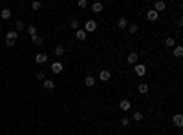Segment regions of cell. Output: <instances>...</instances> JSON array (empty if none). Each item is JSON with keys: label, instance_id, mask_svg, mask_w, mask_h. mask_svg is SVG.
Wrapping results in <instances>:
<instances>
[{"label": "cell", "instance_id": "1", "mask_svg": "<svg viewBox=\"0 0 183 135\" xmlns=\"http://www.w3.org/2000/svg\"><path fill=\"white\" fill-rule=\"evenodd\" d=\"M17 38H19V33L15 31H8L6 33V46H8V48H13L15 46V42H17Z\"/></svg>", "mask_w": 183, "mask_h": 135}, {"label": "cell", "instance_id": "2", "mask_svg": "<svg viewBox=\"0 0 183 135\" xmlns=\"http://www.w3.org/2000/svg\"><path fill=\"white\" fill-rule=\"evenodd\" d=\"M134 71H136L137 77H145V75H147V68H145V64H136Z\"/></svg>", "mask_w": 183, "mask_h": 135}, {"label": "cell", "instance_id": "3", "mask_svg": "<svg viewBox=\"0 0 183 135\" xmlns=\"http://www.w3.org/2000/svg\"><path fill=\"white\" fill-rule=\"evenodd\" d=\"M95 29H97V22L95 20H88L86 24H84V31L86 33H94Z\"/></svg>", "mask_w": 183, "mask_h": 135}, {"label": "cell", "instance_id": "4", "mask_svg": "<svg viewBox=\"0 0 183 135\" xmlns=\"http://www.w3.org/2000/svg\"><path fill=\"white\" fill-rule=\"evenodd\" d=\"M165 8H167V4H165L163 0H156V2H154V11H156V13L165 11Z\"/></svg>", "mask_w": 183, "mask_h": 135}, {"label": "cell", "instance_id": "5", "mask_svg": "<svg viewBox=\"0 0 183 135\" xmlns=\"http://www.w3.org/2000/svg\"><path fill=\"white\" fill-rule=\"evenodd\" d=\"M112 79V73L108 71V69H103V71H99V80H103V82H108Z\"/></svg>", "mask_w": 183, "mask_h": 135}, {"label": "cell", "instance_id": "6", "mask_svg": "<svg viewBox=\"0 0 183 135\" xmlns=\"http://www.w3.org/2000/svg\"><path fill=\"white\" fill-rule=\"evenodd\" d=\"M35 62L37 64H46V62H48V55H46V53H37L35 55Z\"/></svg>", "mask_w": 183, "mask_h": 135}, {"label": "cell", "instance_id": "7", "mask_svg": "<svg viewBox=\"0 0 183 135\" xmlns=\"http://www.w3.org/2000/svg\"><path fill=\"white\" fill-rule=\"evenodd\" d=\"M94 84H95V77H94V75H86V77H84V86L92 88Z\"/></svg>", "mask_w": 183, "mask_h": 135}, {"label": "cell", "instance_id": "8", "mask_svg": "<svg viewBox=\"0 0 183 135\" xmlns=\"http://www.w3.org/2000/svg\"><path fill=\"white\" fill-rule=\"evenodd\" d=\"M62 69H64L62 62H53V64H51V71H53V73H61Z\"/></svg>", "mask_w": 183, "mask_h": 135}, {"label": "cell", "instance_id": "9", "mask_svg": "<svg viewBox=\"0 0 183 135\" xmlns=\"http://www.w3.org/2000/svg\"><path fill=\"white\" fill-rule=\"evenodd\" d=\"M137 58H139V57H137V53H134V51H132V53H128V58H127V60H128L130 66H136V64H137Z\"/></svg>", "mask_w": 183, "mask_h": 135}, {"label": "cell", "instance_id": "10", "mask_svg": "<svg viewBox=\"0 0 183 135\" xmlns=\"http://www.w3.org/2000/svg\"><path fill=\"white\" fill-rule=\"evenodd\" d=\"M103 8H105V4H103V2H94V4H92V11H94V13H101Z\"/></svg>", "mask_w": 183, "mask_h": 135}, {"label": "cell", "instance_id": "11", "mask_svg": "<svg viewBox=\"0 0 183 135\" xmlns=\"http://www.w3.org/2000/svg\"><path fill=\"white\" fill-rule=\"evenodd\" d=\"M42 88H44V90H53V88H55V82L53 80H50V79H44V82H42Z\"/></svg>", "mask_w": 183, "mask_h": 135}, {"label": "cell", "instance_id": "12", "mask_svg": "<svg viewBox=\"0 0 183 135\" xmlns=\"http://www.w3.org/2000/svg\"><path fill=\"white\" fill-rule=\"evenodd\" d=\"M172 121H174V126H178V128L183 126V115H181V113H176Z\"/></svg>", "mask_w": 183, "mask_h": 135}, {"label": "cell", "instance_id": "13", "mask_svg": "<svg viewBox=\"0 0 183 135\" xmlns=\"http://www.w3.org/2000/svg\"><path fill=\"white\" fill-rule=\"evenodd\" d=\"M147 19L150 20V22H156V20L159 19V13H156V11H154V9H150V11H148V13H147Z\"/></svg>", "mask_w": 183, "mask_h": 135}, {"label": "cell", "instance_id": "14", "mask_svg": "<svg viewBox=\"0 0 183 135\" xmlns=\"http://www.w3.org/2000/svg\"><path fill=\"white\" fill-rule=\"evenodd\" d=\"M119 108H121L123 111H128L130 108H132V102H130V101H127V99H125V101H121V102H119Z\"/></svg>", "mask_w": 183, "mask_h": 135}, {"label": "cell", "instance_id": "15", "mask_svg": "<svg viewBox=\"0 0 183 135\" xmlns=\"http://www.w3.org/2000/svg\"><path fill=\"white\" fill-rule=\"evenodd\" d=\"M137 91H139L141 95L148 93V84H145V82H139V84H137Z\"/></svg>", "mask_w": 183, "mask_h": 135}, {"label": "cell", "instance_id": "16", "mask_svg": "<svg viewBox=\"0 0 183 135\" xmlns=\"http://www.w3.org/2000/svg\"><path fill=\"white\" fill-rule=\"evenodd\" d=\"M75 37H77V40H86L88 33L84 31V29H77V31H75Z\"/></svg>", "mask_w": 183, "mask_h": 135}, {"label": "cell", "instance_id": "17", "mask_svg": "<svg viewBox=\"0 0 183 135\" xmlns=\"http://www.w3.org/2000/svg\"><path fill=\"white\" fill-rule=\"evenodd\" d=\"M64 53H66V48H64V46H62V44L55 46V55H57V57H62Z\"/></svg>", "mask_w": 183, "mask_h": 135}, {"label": "cell", "instance_id": "18", "mask_svg": "<svg viewBox=\"0 0 183 135\" xmlns=\"http://www.w3.org/2000/svg\"><path fill=\"white\" fill-rule=\"evenodd\" d=\"M174 57L176 58H181L183 57V48H181V46H174Z\"/></svg>", "mask_w": 183, "mask_h": 135}, {"label": "cell", "instance_id": "19", "mask_svg": "<svg viewBox=\"0 0 183 135\" xmlns=\"http://www.w3.org/2000/svg\"><path fill=\"white\" fill-rule=\"evenodd\" d=\"M0 16H2L4 20H8V19H11V9H8V8H4L2 9V13H0Z\"/></svg>", "mask_w": 183, "mask_h": 135}, {"label": "cell", "instance_id": "20", "mask_svg": "<svg viewBox=\"0 0 183 135\" xmlns=\"http://www.w3.org/2000/svg\"><path fill=\"white\" fill-rule=\"evenodd\" d=\"M42 42H44V40H42V37H39V35L31 37V44H33V46H41Z\"/></svg>", "mask_w": 183, "mask_h": 135}, {"label": "cell", "instance_id": "21", "mask_svg": "<svg viewBox=\"0 0 183 135\" xmlns=\"http://www.w3.org/2000/svg\"><path fill=\"white\" fill-rule=\"evenodd\" d=\"M117 27H119V29H127V27H128L127 19H119V20H117Z\"/></svg>", "mask_w": 183, "mask_h": 135}, {"label": "cell", "instance_id": "22", "mask_svg": "<svg viewBox=\"0 0 183 135\" xmlns=\"http://www.w3.org/2000/svg\"><path fill=\"white\" fill-rule=\"evenodd\" d=\"M24 27H26V26H24V22H22V20H17V22H15V31H17V33L22 31Z\"/></svg>", "mask_w": 183, "mask_h": 135}, {"label": "cell", "instance_id": "23", "mask_svg": "<svg viewBox=\"0 0 183 135\" xmlns=\"http://www.w3.org/2000/svg\"><path fill=\"white\" fill-rule=\"evenodd\" d=\"M165 46H167V48H174V46H176V40H174L172 37L165 38Z\"/></svg>", "mask_w": 183, "mask_h": 135}, {"label": "cell", "instance_id": "24", "mask_svg": "<svg viewBox=\"0 0 183 135\" xmlns=\"http://www.w3.org/2000/svg\"><path fill=\"white\" fill-rule=\"evenodd\" d=\"M132 121H136V122H141V121H143V113H141V111H136V113L132 115Z\"/></svg>", "mask_w": 183, "mask_h": 135}, {"label": "cell", "instance_id": "25", "mask_svg": "<svg viewBox=\"0 0 183 135\" xmlns=\"http://www.w3.org/2000/svg\"><path fill=\"white\" fill-rule=\"evenodd\" d=\"M70 27H72V29H79V20L75 19V16L70 20Z\"/></svg>", "mask_w": 183, "mask_h": 135}, {"label": "cell", "instance_id": "26", "mask_svg": "<svg viewBox=\"0 0 183 135\" xmlns=\"http://www.w3.org/2000/svg\"><path fill=\"white\" fill-rule=\"evenodd\" d=\"M41 5H42V4L39 2V0H35V2H31V9H33V11H39V9H41Z\"/></svg>", "mask_w": 183, "mask_h": 135}, {"label": "cell", "instance_id": "27", "mask_svg": "<svg viewBox=\"0 0 183 135\" xmlns=\"http://www.w3.org/2000/svg\"><path fill=\"white\" fill-rule=\"evenodd\" d=\"M28 33H30L31 37H35V35H37V27L35 26H28Z\"/></svg>", "mask_w": 183, "mask_h": 135}, {"label": "cell", "instance_id": "28", "mask_svg": "<svg viewBox=\"0 0 183 135\" xmlns=\"http://www.w3.org/2000/svg\"><path fill=\"white\" fill-rule=\"evenodd\" d=\"M137 29H139V27H137L136 24H130V26H128V33L134 35V33H137Z\"/></svg>", "mask_w": 183, "mask_h": 135}, {"label": "cell", "instance_id": "29", "mask_svg": "<svg viewBox=\"0 0 183 135\" xmlns=\"http://www.w3.org/2000/svg\"><path fill=\"white\" fill-rule=\"evenodd\" d=\"M130 124V117H123L121 119V126H128Z\"/></svg>", "mask_w": 183, "mask_h": 135}, {"label": "cell", "instance_id": "30", "mask_svg": "<svg viewBox=\"0 0 183 135\" xmlns=\"http://www.w3.org/2000/svg\"><path fill=\"white\" fill-rule=\"evenodd\" d=\"M77 5H79V8H86V5H88V0H79Z\"/></svg>", "mask_w": 183, "mask_h": 135}, {"label": "cell", "instance_id": "31", "mask_svg": "<svg viewBox=\"0 0 183 135\" xmlns=\"http://www.w3.org/2000/svg\"><path fill=\"white\" fill-rule=\"evenodd\" d=\"M35 77H37L39 80H44V79H46V73H44V71H39V73L35 75Z\"/></svg>", "mask_w": 183, "mask_h": 135}, {"label": "cell", "instance_id": "32", "mask_svg": "<svg viewBox=\"0 0 183 135\" xmlns=\"http://www.w3.org/2000/svg\"><path fill=\"white\" fill-rule=\"evenodd\" d=\"M0 8H2V0H0Z\"/></svg>", "mask_w": 183, "mask_h": 135}]
</instances>
